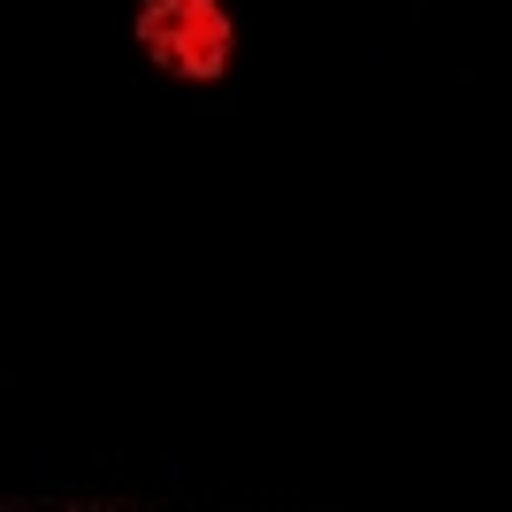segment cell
<instances>
[{"label": "cell", "mask_w": 512, "mask_h": 512, "mask_svg": "<svg viewBox=\"0 0 512 512\" xmlns=\"http://www.w3.org/2000/svg\"><path fill=\"white\" fill-rule=\"evenodd\" d=\"M138 39H146L153 62L214 77L222 54H230V16H222L214 0H153L146 16H138Z\"/></svg>", "instance_id": "obj_1"}]
</instances>
